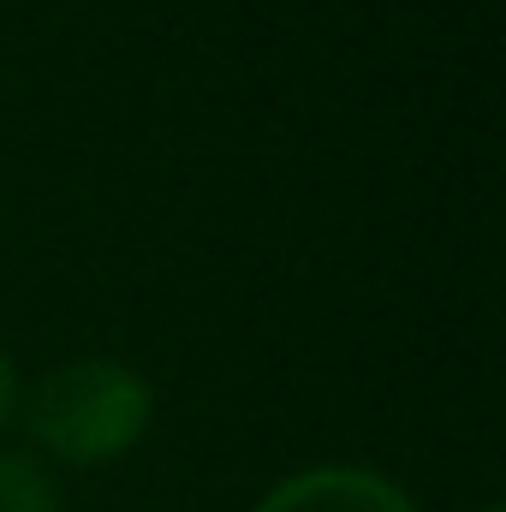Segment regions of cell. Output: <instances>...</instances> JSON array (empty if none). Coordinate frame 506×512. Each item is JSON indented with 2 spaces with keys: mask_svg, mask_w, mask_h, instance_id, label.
Wrapping results in <instances>:
<instances>
[{
  "mask_svg": "<svg viewBox=\"0 0 506 512\" xmlns=\"http://www.w3.org/2000/svg\"><path fill=\"white\" fill-rule=\"evenodd\" d=\"M149 405L155 399L137 370L114 358H78L36 382L24 423H30V441L48 447L54 459L102 465L137 447V435L149 429Z\"/></svg>",
  "mask_w": 506,
  "mask_h": 512,
  "instance_id": "cell-1",
  "label": "cell"
},
{
  "mask_svg": "<svg viewBox=\"0 0 506 512\" xmlns=\"http://www.w3.org/2000/svg\"><path fill=\"white\" fill-rule=\"evenodd\" d=\"M256 512H417L387 477L358 465H322L292 483H280Z\"/></svg>",
  "mask_w": 506,
  "mask_h": 512,
  "instance_id": "cell-2",
  "label": "cell"
},
{
  "mask_svg": "<svg viewBox=\"0 0 506 512\" xmlns=\"http://www.w3.org/2000/svg\"><path fill=\"white\" fill-rule=\"evenodd\" d=\"M0 512H60V489L42 459L0 453Z\"/></svg>",
  "mask_w": 506,
  "mask_h": 512,
  "instance_id": "cell-3",
  "label": "cell"
},
{
  "mask_svg": "<svg viewBox=\"0 0 506 512\" xmlns=\"http://www.w3.org/2000/svg\"><path fill=\"white\" fill-rule=\"evenodd\" d=\"M6 411H12V358L0 352V423H6Z\"/></svg>",
  "mask_w": 506,
  "mask_h": 512,
  "instance_id": "cell-4",
  "label": "cell"
}]
</instances>
